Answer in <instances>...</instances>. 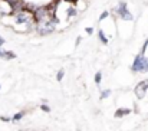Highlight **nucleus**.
I'll list each match as a JSON object with an SVG mask.
<instances>
[{"instance_id":"6ab92c4d","label":"nucleus","mask_w":148,"mask_h":131,"mask_svg":"<svg viewBox=\"0 0 148 131\" xmlns=\"http://www.w3.org/2000/svg\"><path fill=\"white\" fill-rule=\"evenodd\" d=\"M0 120H1V121H9V118H7V117H0Z\"/></svg>"},{"instance_id":"6e6552de","label":"nucleus","mask_w":148,"mask_h":131,"mask_svg":"<svg viewBox=\"0 0 148 131\" xmlns=\"http://www.w3.org/2000/svg\"><path fill=\"white\" fill-rule=\"evenodd\" d=\"M23 115H25V112H17V114H14V115L12 117V121H19V120H22Z\"/></svg>"},{"instance_id":"ddd939ff","label":"nucleus","mask_w":148,"mask_h":131,"mask_svg":"<svg viewBox=\"0 0 148 131\" xmlns=\"http://www.w3.org/2000/svg\"><path fill=\"white\" fill-rule=\"evenodd\" d=\"M63 75H65V72H63V71H59V72H58V75H56V79L60 82V81H62V78H63Z\"/></svg>"},{"instance_id":"2eb2a0df","label":"nucleus","mask_w":148,"mask_h":131,"mask_svg":"<svg viewBox=\"0 0 148 131\" xmlns=\"http://www.w3.org/2000/svg\"><path fill=\"white\" fill-rule=\"evenodd\" d=\"M4 55H6V50H4L3 48H0V58H3V59H4Z\"/></svg>"},{"instance_id":"7ed1b4c3","label":"nucleus","mask_w":148,"mask_h":131,"mask_svg":"<svg viewBox=\"0 0 148 131\" xmlns=\"http://www.w3.org/2000/svg\"><path fill=\"white\" fill-rule=\"evenodd\" d=\"M147 89H148V79H144V81H141L135 87V95H137V98L138 99H143L145 97V94H147Z\"/></svg>"},{"instance_id":"f257e3e1","label":"nucleus","mask_w":148,"mask_h":131,"mask_svg":"<svg viewBox=\"0 0 148 131\" xmlns=\"http://www.w3.org/2000/svg\"><path fill=\"white\" fill-rule=\"evenodd\" d=\"M132 72H147L148 71V58L145 55L138 53L134 59V63L131 66Z\"/></svg>"},{"instance_id":"20e7f679","label":"nucleus","mask_w":148,"mask_h":131,"mask_svg":"<svg viewBox=\"0 0 148 131\" xmlns=\"http://www.w3.org/2000/svg\"><path fill=\"white\" fill-rule=\"evenodd\" d=\"M30 13L29 12H25V10H22V12H19V13H16V23L17 25H20V23H27V22H30V16H29Z\"/></svg>"},{"instance_id":"f3484780","label":"nucleus","mask_w":148,"mask_h":131,"mask_svg":"<svg viewBox=\"0 0 148 131\" xmlns=\"http://www.w3.org/2000/svg\"><path fill=\"white\" fill-rule=\"evenodd\" d=\"M40 108H42V110H43L45 112H49V111H50V108H49V107H48V105H42Z\"/></svg>"},{"instance_id":"f03ea898","label":"nucleus","mask_w":148,"mask_h":131,"mask_svg":"<svg viewBox=\"0 0 148 131\" xmlns=\"http://www.w3.org/2000/svg\"><path fill=\"white\" fill-rule=\"evenodd\" d=\"M36 30H38V33L40 36H46V35H49V33H52L55 30V23L52 20H45L42 23H38Z\"/></svg>"},{"instance_id":"0eeeda50","label":"nucleus","mask_w":148,"mask_h":131,"mask_svg":"<svg viewBox=\"0 0 148 131\" xmlns=\"http://www.w3.org/2000/svg\"><path fill=\"white\" fill-rule=\"evenodd\" d=\"M66 13H68V16H69V17H73V16H76V14H78V10H76L75 7H68Z\"/></svg>"},{"instance_id":"a211bd4d","label":"nucleus","mask_w":148,"mask_h":131,"mask_svg":"<svg viewBox=\"0 0 148 131\" xmlns=\"http://www.w3.org/2000/svg\"><path fill=\"white\" fill-rule=\"evenodd\" d=\"M3 45H4V38H3V36H0V48H1Z\"/></svg>"},{"instance_id":"f8f14e48","label":"nucleus","mask_w":148,"mask_h":131,"mask_svg":"<svg viewBox=\"0 0 148 131\" xmlns=\"http://www.w3.org/2000/svg\"><path fill=\"white\" fill-rule=\"evenodd\" d=\"M101 79H102V74L101 72H97V75H95V84H101Z\"/></svg>"},{"instance_id":"4468645a","label":"nucleus","mask_w":148,"mask_h":131,"mask_svg":"<svg viewBox=\"0 0 148 131\" xmlns=\"http://www.w3.org/2000/svg\"><path fill=\"white\" fill-rule=\"evenodd\" d=\"M85 32H86L88 35H92V33H94V28H86V29H85Z\"/></svg>"},{"instance_id":"1a4fd4ad","label":"nucleus","mask_w":148,"mask_h":131,"mask_svg":"<svg viewBox=\"0 0 148 131\" xmlns=\"http://www.w3.org/2000/svg\"><path fill=\"white\" fill-rule=\"evenodd\" d=\"M109 95H111V89H103V91H102V94H101V99L108 98Z\"/></svg>"},{"instance_id":"39448f33","label":"nucleus","mask_w":148,"mask_h":131,"mask_svg":"<svg viewBox=\"0 0 148 131\" xmlns=\"http://www.w3.org/2000/svg\"><path fill=\"white\" fill-rule=\"evenodd\" d=\"M131 111H130V108H121V110H118L116 112H115V117L116 118H121V117H124V115H128Z\"/></svg>"},{"instance_id":"9b49d317","label":"nucleus","mask_w":148,"mask_h":131,"mask_svg":"<svg viewBox=\"0 0 148 131\" xmlns=\"http://www.w3.org/2000/svg\"><path fill=\"white\" fill-rule=\"evenodd\" d=\"M108 16H109V12H108V10H105V12H102V14L99 16V22H102V20H103V19H106Z\"/></svg>"},{"instance_id":"423d86ee","label":"nucleus","mask_w":148,"mask_h":131,"mask_svg":"<svg viewBox=\"0 0 148 131\" xmlns=\"http://www.w3.org/2000/svg\"><path fill=\"white\" fill-rule=\"evenodd\" d=\"M98 38L103 45H108V38L105 36V32H103V30H99L98 32Z\"/></svg>"},{"instance_id":"dca6fc26","label":"nucleus","mask_w":148,"mask_h":131,"mask_svg":"<svg viewBox=\"0 0 148 131\" xmlns=\"http://www.w3.org/2000/svg\"><path fill=\"white\" fill-rule=\"evenodd\" d=\"M62 1H66V3H69V4H76V3H78V0H62Z\"/></svg>"},{"instance_id":"9d476101","label":"nucleus","mask_w":148,"mask_h":131,"mask_svg":"<svg viewBox=\"0 0 148 131\" xmlns=\"http://www.w3.org/2000/svg\"><path fill=\"white\" fill-rule=\"evenodd\" d=\"M16 58V55L13 53V52H9V50H6V55H4V59H14Z\"/></svg>"}]
</instances>
